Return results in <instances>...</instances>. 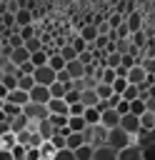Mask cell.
I'll list each match as a JSON object with an SVG mask.
<instances>
[{
  "mask_svg": "<svg viewBox=\"0 0 155 160\" xmlns=\"http://www.w3.org/2000/svg\"><path fill=\"white\" fill-rule=\"evenodd\" d=\"M135 142H138V140H135L132 135H128L122 128H115V130L108 132V142H105V145L112 148L115 152H122L125 148H130V145H135Z\"/></svg>",
  "mask_w": 155,
  "mask_h": 160,
  "instance_id": "1",
  "label": "cell"
},
{
  "mask_svg": "<svg viewBox=\"0 0 155 160\" xmlns=\"http://www.w3.org/2000/svg\"><path fill=\"white\" fill-rule=\"evenodd\" d=\"M22 115L30 120V122H40V120H48L50 112H48V105H35V102H28L22 108Z\"/></svg>",
  "mask_w": 155,
  "mask_h": 160,
  "instance_id": "2",
  "label": "cell"
},
{
  "mask_svg": "<svg viewBox=\"0 0 155 160\" xmlns=\"http://www.w3.org/2000/svg\"><path fill=\"white\" fill-rule=\"evenodd\" d=\"M32 80H35V85H45V88H50V85L58 80V72H55V70H50L48 65H45V68H35Z\"/></svg>",
  "mask_w": 155,
  "mask_h": 160,
  "instance_id": "3",
  "label": "cell"
},
{
  "mask_svg": "<svg viewBox=\"0 0 155 160\" xmlns=\"http://www.w3.org/2000/svg\"><path fill=\"white\" fill-rule=\"evenodd\" d=\"M30 102H35V105H48L52 98H50V88H45V85H35L30 92Z\"/></svg>",
  "mask_w": 155,
  "mask_h": 160,
  "instance_id": "4",
  "label": "cell"
},
{
  "mask_svg": "<svg viewBox=\"0 0 155 160\" xmlns=\"http://www.w3.org/2000/svg\"><path fill=\"white\" fill-rule=\"evenodd\" d=\"M120 128L138 140V135H140V118H135V115H122V118H120Z\"/></svg>",
  "mask_w": 155,
  "mask_h": 160,
  "instance_id": "5",
  "label": "cell"
},
{
  "mask_svg": "<svg viewBox=\"0 0 155 160\" xmlns=\"http://www.w3.org/2000/svg\"><path fill=\"white\" fill-rule=\"evenodd\" d=\"M142 20H145V15H142V10H140V8H138L135 12H130V15L125 18V25H128L130 35H132V32H140V30L145 28V25H142Z\"/></svg>",
  "mask_w": 155,
  "mask_h": 160,
  "instance_id": "6",
  "label": "cell"
},
{
  "mask_svg": "<svg viewBox=\"0 0 155 160\" xmlns=\"http://www.w3.org/2000/svg\"><path fill=\"white\" fill-rule=\"evenodd\" d=\"M100 125L105 128V130H115V128H120V115H118V110H105V112H100Z\"/></svg>",
  "mask_w": 155,
  "mask_h": 160,
  "instance_id": "7",
  "label": "cell"
},
{
  "mask_svg": "<svg viewBox=\"0 0 155 160\" xmlns=\"http://www.w3.org/2000/svg\"><path fill=\"white\" fill-rule=\"evenodd\" d=\"M130 85H135V88H140V85H145V80H148V72L142 70V65H135V68H130L128 70V78H125Z\"/></svg>",
  "mask_w": 155,
  "mask_h": 160,
  "instance_id": "8",
  "label": "cell"
},
{
  "mask_svg": "<svg viewBox=\"0 0 155 160\" xmlns=\"http://www.w3.org/2000/svg\"><path fill=\"white\" fill-rule=\"evenodd\" d=\"M48 112L50 115H60V118H70V105L65 100H50L48 102Z\"/></svg>",
  "mask_w": 155,
  "mask_h": 160,
  "instance_id": "9",
  "label": "cell"
},
{
  "mask_svg": "<svg viewBox=\"0 0 155 160\" xmlns=\"http://www.w3.org/2000/svg\"><path fill=\"white\" fill-rule=\"evenodd\" d=\"M10 62H12L15 68H20V65L30 62V52H28V48H25V45H22V48H15V50L10 52Z\"/></svg>",
  "mask_w": 155,
  "mask_h": 160,
  "instance_id": "10",
  "label": "cell"
},
{
  "mask_svg": "<svg viewBox=\"0 0 155 160\" xmlns=\"http://www.w3.org/2000/svg\"><path fill=\"white\" fill-rule=\"evenodd\" d=\"M82 145H85V135H82V132H70V135L65 138V148H68L70 152L80 150Z\"/></svg>",
  "mask_w": 155,
  "mask_h": 160,
  "instance_id": "11",
  "label": "cell"
},
{
  "mask_svg": "<svg viewBox=\"0 0 155 160\" xmlns=\"http://www.w3.org/2000/svg\"><path fill=\"white\" fill-rule=\"evenodd\" d=\"M118 160H142V148L135 142V145L125 148L122 152H118Z\"/></svg>",
  "mask_w": 155,
  "mask_h": 160,
  "instance_id": "12",
  "label": "cell"
},
{
  "mask_svg": "<svg viewBox=\"0 0 155 160\" xmlns=\"http://www.w3.org/2000/svg\"><path fill=\"white\" fill-rule=\"evenodd\" d=\"M15 25H18V28H28V25H35V18H32V12H30L28 8L18 10V12H15Z\"/></svg>",
  "mask_w": 155,
  "mask_h": 160,
  "instance_id": "13",
  "label": "cell"
},
{
  "mask_svg": "<svg viewBox=\"0 0 155 160\" xmlns=\"http://www.w3.org/2000/svg\"><path fill=\"white\" fill-rule=\"evenodd\" d=\"M78 35H80V38H82L88 45H92V42L98 40V28H95L92 22H85V25L80 28V32H78Z\"/></svg>",
  "mask_w": 155,
  "mask_h": 160,
  "instance_id": "14",
  "label": "cell"
},
{
  "mask_svg": "<svg viewBox=\"0 0 155 160\" xmlns=\"http://www.w3.org/2000/svg\"><path fill=\"white\" fill-rule=\"evenodd\" d=\"M5 102H12V105H18V108H25V105L30 102V95L22 92V90H12V92H8V100H5Z\"/></svg>",
  "mask_w": 155,
  "mask_h": 160,
  "instance_id": "15",
  "label": "cell"
},
{
  "mask_svg": "<svg viewBox=\"0 0 155 160\" xmlns=\"http://www.w3.org/2000/svg\"><path fill=\"white\" fill-rule=\"evenodd\" d=\"M92 160H118V152L108 145H100V148L92 150Z\"/></svg>",
  "mask_w": 155,
  "mask_h": 160,
  "instance_id": "16",
  "label": "cell"
},
{
  "mask_svg": "<svg viewBox=\"0 0 155 160\" xmlns=\"http://www.w3.org/2000/svg\"><path fill=\"white\" fill-rule=\"evenodd\" d=\"M65 70H68V75H70L72 80H82V78H85V65H80L78 60L68 62V65H65Z\"/></svg>",
  "mask_w": 155,
  "mask_h": 160,
  "instance_id": "17",
  "label": "cell"
},
{
  "mask_svg": "<svg viewBox=\"0 0 155 160\" xmlns=\"http://www.w3.org/2000/svg\"><path fill=\"white\" fill-rule=\"evenodd\" d=\"M108 132H110V130H105L102 125H95V128H92V148L105 145V142H108Z\"/></svg>",
  "mask_w": 155,
  "mask_h": 160,
  "instance_id": "18",
  "label": "cell"
},
{
  "mask_svg": "<svg viewBox=\"0 0 155 160\" xmlns=\"http://www.w3.org/2000/svg\"><path fill=\"white\" fill-rule=\"evenodd\" d=\"M28 125H30V120H28L25 115H20V118H12V120H10V132H12V135H18V132L28 130Z\"/></svg>",
  "mask_w": 155,
  "mask_h": 160,
  "instance_id": "19",
  "label": "cell"
},
{
  "mask_svg": "<svg viewBox=\"0 0 155 160\" xmlns=\"http://www.w3.org/2000/svg\"><path fill=\"white\" fill-rule=\"evenodd\" d=\"M38 135H40V138L48 142V140H52V135H55V128H52L48 120H40V122H38Z\"/></svg>",
  "mask_w": 155,
  "mask_h": 160,
  "instance_id": "20",
  "label": "cell"
},
{
  "mask_svg": "<svg viewBox=\"0 0 155 160\" xmlns=\"http://www.w3.org/2000/svg\"><path fill=\"white\" fill-rule=\"evenodd\" d=\"M155 130V112L140 115V132H152Z\"/></svg>",
  "mask_w": 155,
  "mask_h": 160,
  "instance_id": "21",
  "label": "cell"
},
{
  "mask_svg": "<svg viewBox=\"0 0 155 160\" xmlns=\"http://www.w3.org/2000/svg\"><path fill=\"white\" fill-rule=\"evenodd\" d=\"M65 65H68V62L60 58V52H52V55L48 58V68H50V70H55V72H62V70H65Z\"/></svg>",
  "mask_w": 155,
  "mask_h": 160,
  "instance_id": "22",
  "label": "cell"
},
{
  "mask_svg": "<svg viewBox=\"0 0 155 160\" xmlns=\"http://www.w3.org/2000/svg\"><path fill=\"white\" fill-rule=\"evenodd\" d=\"M145 42H148V32H145V30H140V32H132V35H130V45H132L135 50H142V48H145Z\"/></svg>",
  "mask_w": 155,
  "mask_h": 160,
  "instance_id": "23",
  "label": "cell"
},
{
  "mask_svg": "<svg viewBox=\"0 0 155 160\" xmlns=\"http://www.w3.org/2000/svg\"><path fill=\"white\" fill-rule=\"evenodd\" d=\"M80 102H82L85 108H95L100 100H98V92H95V90H85V92H80Z\"/></svg>",
  "mask_w": 155,
  "mask_h": 160,
  "instance_id": "24",
  "label": "cell"
},
{
  "mask_svg": "<svg viewBox=\"0 0 155 160\" xmlns=\"http://www.w3.org/2000/svg\"><path fill=\"white\" fill-rule=\"evenodd\" d=\"M85 122L90 125V128H95V125H100V110L98 108H85Z\"/></svg>",
  "mask_w": 155,
  "mask_h": 160,
  "instance_id": "25",
  "label": "cell"
},
{
  "mask_svg": "<svg viewBox=\"0 0 155 160\" xmlns=\"http://www.w3.org/2000/svg\"><path fill=\"white\" fill-rule=\"evenodd\" d=\"M48 58H50V55H48L45 50H38V52L30 55V62H32V68H45V65H48Z\"/></svg>",
  "mask_w": 155,
  "mask_h": 160,
  "instance_id": "26",
  "label": "cell"
},
{
  "mask_svg": "<svg viewBox=\"0 0 155 160\" xmlns=\"http://www.w3.org/2000/svg\"><path fill=\"white\" fill-rule=\"evenodd\" d=\"M68 128H70V132H85L88 122H85V118H68Z\"/></svg>",
  "mask_w": 155,
  "mask_h": 160,
  "instance_id": "27",
  "label": "cell"
},
{
  "mask_svg": "<svg viewBox=\"0 0 155 160\" xmlns=\"http://www.w3.org/2000/svg\"><path fill=\"white\" fill-rule=\"evenodd\" d=\"M58 52H60V58H62L65 62H72V60H78V52L72 50V45H70V42H65V45H62Z\"/></svg>",
  "mask_w": 155,
  "mask_h": 160,
  "instance_id": "28",
  "label": "cell"
},
{
  "mask_svg": "<svg viewBox=\"0 0 155 160\" xmlns=\"http://www.w3.org/2000/svg\"><path fill=\"white\" fill-rule=\"evenodd\" d=\"M35 88V80H32V75H22V78H18V90H22V92H30Z\"/></svg>",
  "mask_w": 155,
  "mask_h": 160,
  "instance_id": "29",
  "label": "cell"
},
{
  "mask_svg": "<svg viewBox=\"0 0 155 160\" xmlns=\"http://www.w3.org/2000/svg\"><path fill=\"white\" fill-rule=\"evenodd\" d=\"M2 112H5L8 120H12V118H20V115H22V108H18V105H12V102H5V105H2Z\"/></svg>",
  "mask_w": 155,
  "mask_h": 160,
  "instance_id": "30",
  "label": "cell"
},
{
  "mask_svg": "<svg viewBox=\"0 0 155 160\" xmlns=\"http://www.w3.org/2000/svg\"><path fill=\"white\" fill-rule=\"evenodd\" d=\"M65 92H68L65 85H60V82H52L50 85V98L52 100H65Z\"/></svg>",
  "mask_w": 155,
  "mask_h": 160,
  "instance_id": "31",
  "label": "cell"
},
{
  "mask_svg": "<svg viewBox=\"0 0 155 160\" xmlns=\"http://www.w3.org/2000/svg\"><path fill=\"white\" fill-rule=\"evenodd\" d=\"M68 42H70V45H72V50H75V52H78V55H80V52H85V50H88V42H85V40H82V38H80V35H75V38H70V40H68Z\"/></svg>",
  "mask_w": 155,
  "mask_h": 160,
  "instance_id": "32",
  "label": "cell"
},
{
  "mask_svg": "<svg viewBox=\"0 0 155 160\" xmlns=\"http://www.w3.org/2000/svg\"><path fill=\"white\" fill-rule=\"evenodd\" d=\"M18 145V140H15V135L12 132H8V135H2L0 138V150H12Z\"/></svg>",
  "mask_w": 155,
  "mask_h": 160,
  "instance_id": "33",
  "label": "cell"
},
{
  "mask_svg": "<svg viewBox=\"0 0 155 160\" xmlns=\"http://www.w3.org/2000/svg\"><path fill=\"white\" fill-rule=\"evenodd\" d=\"M95 92H98V100H110L112 98V88L110 85H102V82L95 88Z\"/></svg>",
  "mask_w": 155,
  "mask_h": 160,
  "instance_id": "34",
  "label": "cell"
},
{
  "mask_svg": "<svg viewBox=\"0 0 155 160\" xmlns=\"http://www.w3.org/2000/svg\"><path fill=\"white\" fill-rule=\"evenodd\" d=\"M138 98H140V90H138L135 85H128V90L122 92V100H125V102H135Z\"/></svg>",
  "mask_w": 155,
  "mask_h": 160,
  "instance_id": "35",
  "label": "cell"
},
{
  "mask_svg": "<svg viewBox=\"0 0 155 160\" xmlns=\"http://www.w3.org/2000/svg\"><path fill=\"white\" fill-rule=\"evenodd\" d=\"M148 110H145V102L138 98L135 102H130V115H135V118H140V115H145Z\"/></svg>",
  "mask_w": 155,
  "mask_h": 160,
  "instance_id": "36",
  "label": "cell"
},
{
  "mask_svg": "<svg viewBox=\"0 0 155 160\" xmlns=\"http://www.w3.org/2000/svg\"><path fill=\"white\" fill-rule=\"evenodd\" d=\"M48 122L55 128V132H58V130H62V128H68V118H60V115H50V118H48Z\"/></svg>",
  "mask_w": 155,
  "mask_h": 160,
  "instance_id": "37",
  "label": "cell"
},
{
  "mask_svg": "<svg viewBox=\"0 0 155 160\" xmlns=\"http://www.w3.org/2000/svg\"><path fill=\"white\" fill-rule=\"evenodd\" d=\"M55 152H58V150H55V145H52L50 140L40 145V155H42V158H48V160H52V158H55Z\"/></svg>",
  "mask_w": 155,
  "mask_h": 160,
  "instance_id": "38",
  "label": "cell"
},
{
  "mask_svg": "<svg viewBox=\"0 0 155 160\" xmlns=\"http://www.w3.org/2000/svg\"><path fill=\"white\" fill-rule=\"evenodd\" d=\"M92 150H95V148L82 145L80 150H75V160H92Z\"/></svg>",
  "mask_w": 155,
  "mask_h": 160,
  "instance_id": "39",
  "label": "cell"
},
{
  "mask_svg": "<svg viewBox=\"0 0 155 160\" xmlns=\"http://www.w3.org/2000/svg\"><path fill=\"white\" fill-rule=\"evenodd\" d=\"M115 80H118V72H115V70H110V68H105V70H102V80H100V82H102V85H112Z\"/></svg>",
  "mask_w": 155,
  "mask_h": 160,
  "instance_id": "40",
  "label": "cell"
},
{
  "mask_svg": "<svg viewBox=\"0 0 155 160\" xmlns=\"http://www.w3.org/2000/svg\"><path fill=\"white\" fill-rule=\"evenodd\" d=\"M78 62L88 68V65H95V58H92V52H90V50H85V52H80V55H78Z\"/></svg>",
  "mask_w": 155,
  "mask_h": 160,
  "instance_id": "41",
  "label": "cell"
},
{
  "mask_svg": "<svg viewBox=\"0 0 155 160\" xmlns=\"http://www.w3.org/2000/svg\"><path fill=\"white\" fill-rule=\"evenodd\" d=\"M140 65H142V70H145L148 75H152V78H155V58H142V62H140Z\"/></svg>",
  "mask_w": 155,
  "mask_h": 160,
  "instance_id": "42",
  "label": "cell"
},
{
  "mask_svg": "<svg viewBox=\"0 0 155 160\" xmlns=\"http://www.w3.org/2000/svg\"><path fill=\"white\" fill-rule=\"evenodd\" d=\"M30 135H32L30 130H22V132H18V135H15V140H18V145H22V148H28V145H30Z\"/></svg>",
  "mask_w": 155,
  "mask_h": 160,
  "instance_id": "43",
  "label": "cell"
},
{
  "mask_svg": "<svg viewBox=\"0 0 155 160\" xmlns=\"http://www.w3.org/2000/svg\"><path fill=\"white\" fill-rule=\"evenodd\" d=\"M2 85L8 88V92H12V90H18V78H12V75H5V78H2Z\"/></svg>",
  "mask_w": 155,
  "mask_h": 160,
  "instance_id": "44",
  "label": "cell"
},
{
  "mask_svg": "<svg viewBox=\"0 0 155 160\" xmlns=\"http://www.w3.org/2000/svg\"><path fill=\"white\" fill-rule=\"evenodd\" d=\"M142 160H155V142L142 148Z\"/></svg>",
  "mask_w": 155,
  "mask_h": 160,
  "instance_id": "45",
  "label": "cell"
},
{
  "mask_svg": "<svg viewBox=\"0 0 155 160\" xmlns=\"http://www.w3.org/2000/svg\"><path fill=\"white\" fill-rule=\"evenodd\" d=\"M52 160H75V152H70V150L65 148V150H58Z\"/></svg>",
  "mask_w": 155,
  "mask_h": 160,
  "instance_id": "46",
  "label": "cell"
},
{
  "mask_svg": "<svg viewBox=\"0 0 155 160\" xmlns=\"http://www.w3.org/2000/svg\"><path fill=\"white\" fill-rule=\"evenodd\" d=\"M65 102H68V105H75V102H80V92H78V90H70V92H65Z\"/></svg>",
  "mask_w": 155,
  "mask_h": 160,
  "instance_id": "47",
  "label": "cell"
},
{
  "mask_svg": "<svg viewBox=\"0 0 155 160\" xmlns=\"http://www.w3.org/2000/svg\"><path fill=\"white\" fill-rule=\"evenodd\" d=\"M10 152H12V158H15V160H25V152H28V148H22V145H15Z\"/></svg>",
  "mask_w": 155,
  "mask_h": 160,
  "instance_id": "48",
  "label": "cell"
},
{
  "mask_svg": "<svg viewBox=\"0 0 155 160\" xmlns=\"http://www.w3.org/2000/svg\"><path fill=\"white\" fill-rule=\"evenodd\" d=\"M50 142H52V145H55V150H65V138H62V135H58V132H55V135H52V140H50Z\"/></svg>",
  "mask_w": 155,
  "mask_h": 160,
  "instance_id": "49",
  "label": "cell"
},
{
  "mask_svg": "<svg viewBox=\"0 0 155 160\" xmlns=\"http://www.w3.org/2000/svg\"><path fill=\"white\" fill-rule=\"evenodd\" d=\"M42 155H40V148H28V152H25V160H40Z\"/></svg>",
  "mask_w": 155,
  "mask_h": 160,
  "instance_id": "50",
  "label": "cell"
},
{
  "mask_svg": "<svg viewBox=\"0 0 155 160\" xmlns=\"http://www.w3.org/2000/svg\"><path fill=\"white\" fill-rule=\"evenodd\" d=\"M18 72H20V78H22V75H32V72H35V68H32V62H25V65H20V68H18Z\"/></svg>",
  "mask_w": 155,
  "mask_h": 160,
  "instance_id": "51",
  "label": "cell"
},
{
  "mask_svg": "<svg viewBox=\"0 0 155 160\" xmlns=\"http://www.w3.org/2000/svg\"><path fill=\"white\" fill-rule=\"evenodd\" d=\"M55 82H60V85H68V82H72V78L68 75V70H62V72H58V80Z\"/></svg>",
  "mask_w": 155,
  "mask_h": 160,
  "instance_id": "52",
  "label": "cell"
},
{
  "mask_svg": "<svg viewBox=\"0 0 155 160\" xmlns=\"http://www.w3.org/2000/svg\"><path fill=\"white\" fill-rule=\"evenodd\" d=\"M18 10H22V5H20V2H15V0H8V12H10V15H15Z\"/></svg>",
  "mask_w": 155,
  "mask_h": 160,
  "instance_id": "53",
  "label": "cell"
},
{
  "mask_svg": "<svg viewBox=\"0 0 155 160\" xmlns=\"http://www.w3.org/2000/svg\"><path fill=\"white\" fill-rule=\"evenodd\" d=\"M95 28H98V35H105V38H108V35H110V32H112V30H110V25H108V22H100V25H95Z\"/></svg>",
  "mask_w": 155,
  "mask_h": 160,
  "instance_id": "54",
  "label": "cell"
},
{
  "mask_svg": "<svg viewBox=\"0 0 155 160\" xmlns=\"http://www.w3.org/2000/svg\"><path fill=\"white\" fill-rule=\"evenodd\" d=\"M8 132H10V120L0 122V138H2V135H8Z\"/></svg>",
  "mask_w": 155,
  "mask_h": 160,
  "instance_id": "55",
  "label": "cell"
},
{
  "mask_svg": "<svg viewBox=\"0 0 155 160\" xmlns=\"http://www.w3.org/2000/svg\"><path fill=\"white\" fill-rule=\"evenodd\" d=\"M0 160H15L10 150H0Z\"/></svg>",
  "mask_w": 155,
  "mask_h": 160,
  "instance_id": "56",
  "label": "cell"
},
{
  "mask_svg": "<svg viewBox=\"0 0 155 160\" xmlns=\"http://www.w3.org/2000/svg\"><path fill=\"white\" fill-rule=\"evenodd\" d=\"M0 100H8V88L0 82Z\"/></svg>",
  "mask_w": 155,
  "mask_h": 160,
  "instance_id": "57",
  "label": "cell"
},
{
  "mask_svg": "<svg viewBox=\"0 0 155 160\" xmlns=\"http://www.w3.org/2000/svg\"><path fill=\"white\" fill-rule=\"evenodd\" d=\"M2 78H5V72H2V68H0V82H2Z\"/></svg>",
  "mask_w": 155,
  "mask_h": 160,
  "instance_id": "58",
  "label": "cell"
},
{
  "mask_svg": "<svg viewBox=\"0 0 155 160\" xmlns=\"http://www.w3.org/2000/svg\"><path fill=\"white\" fill-rule=\"evenodd\" d=\"M2 105H5V100H0V112H2Z\"/></svg>",
  "mask_w": 155,
  "mask_h": 160,
  "instance_id": "59",
  "label": "cell"
},
{
  "mask_svg": "<svg viewBox=\"0 0 155 160\" xmlns=\"http://www.w3.org/2000/svg\"><path fill=\"white\" fill-rule=\"evenodd\" d=\"M40 160H48V158H40Z\"/></svg>",
  "mask_w": 155,
  "mask_h": 160,
  "instance_id": "60",
  "label": "cell"
}]
</instances>
